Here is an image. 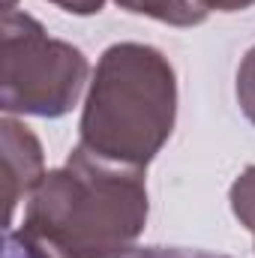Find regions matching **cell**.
Segmentation results:
<instances>
[{"label":"cell","mask_w":255,"mask_h":258,"mask_svg":"<svg viewBox=\"0 0 255 258\" xmlns=\"http://www.w3.org/2000/svg\"><path fill=\"white\" fill-rule=\"evenodd\" d=\"M147 222L144 171L111 165L72 147L27 198L18 228L42 258H123Z\"/></svg>","instance_id":"1"},{"label":"cell","mask_w":255,"mask_h":258,"mask_svg":"<svg viewBox=\"0 0 255 258\" xmlns=\"http://www.w3.org/2000/svg\"><path fill=\"white\" fill-rule=\"evenodd\" d=\"M177 120V75L168 57L144 42L102 51L81 108L78 144L102 162L144 171Z\"/></svg>","instance_id":"2"},{"label":"cell","mask_w":255,"mask_h":258,"mask_svg":"<svg viewBox=\"0 0 255 258\" xmlns=\"http://www.w3.org/2000/svg\"><path fill=\"white\" fill-rule=\"evenodd\" d=\"M87 57L27 12L6 9L0 27V99L6 114L63 117L87 84Z\"/></svg>","instance_id":"3"},{"label":"cell","mask_w":255,"mask_h":258,"mask_svg":"<svg viewBox=\"0 0 255 258\" xmlns=\"http://www.w3.org/2000/svg\"><path fill=\"white\" fill-rule=\"evenodd\" d=\"M0 141H3V201H6V222H12L15 207L21 198H30L33 189L42 183L45 156L39 138L18 123L12 114L0 120Z\"/></svg>","instance_id":"4"},{"label":"cell","mask_w":255,"mask_h":258,"mask_svg":"<svg viewBox=\"0 0 255 258\" xmlns=\"http://www.w3.org/2000/svg\"><path fill=\"white\" fill-rule=\"evenodd\" d=\"M120 9L156 18L171 27H195L207 18V9H201L195 0H114Z\"/></svg>","instance_id":"5"},{"label":"cell","mask_w":255,"mask_h":258,"mask_svg":"<svg viewBox=\"0 0 255 258\" xmlns=\"http://www.w3.org/2000/svg\"><path fill=\"white\" fill-rule=\"evenodd\" d=\"M228 201H231V210H234V216L240 219V225H246L255 234V165H249V168L231 183Z\"/></svg>","instance_id":"6"},{"label":"cell","mask_w":255,"mask_h":258,"mask_svg":"<svg viewBox=\"0 0 255 258\" xmlns=\"http://www.w3.org/2000/svg\"><path fill=\"white\" fill-rule=\"evenodd\" d=\"M237 102L246 120L255 126V45L237 66Z\"/></svg>","instance_id":"7"},{"label":"cell","mask_w":255,"mask_h":258,"mask_svg":"<svg viewBox=\"0 0 255 258\" xmlns=\"http://www.w3.org/2000/svg\"><path fill=\"white\" fill-rule=\"evenodd\" d=\"M123 258H228V255H213L204 249H183V246H135Z\"/></svg>","instance_id":"8"},{"label":"cell","mask_w":255,"mask_h":258,"mask_svg":"<svg viewBox=\"0 0 255 258\" xmlns=\"http://www.w3.org/2000/svg\"><path fill=\"white\" fill-rule=\"evenodd\" d=\"M48 3L60 6L63 12H72V15H96L105 6V0H48Z\"/></svg>","instance_id":"9"},{"label":"cell","mask_w":255,"mask_h":258,"mask_svg":"<svg viewBox=\"0 0 255 258\" xmlns=\"http://www.w3.org/2000/svg\"><path fill=\"white\" fill-rule=\"evenodd\" d=\"M201 9H216V12H240V9H249L255 6V0H195Z\"/></svg>","instance_id":"10"}]
</instances>
